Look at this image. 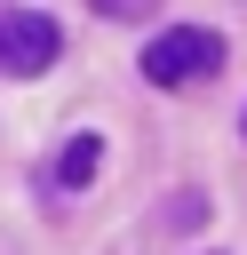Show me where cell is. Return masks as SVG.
<instances>
[{"label": "cell", "instance_id": "1", "mask_svg": "<svg viewBox=\"0 0 247 255\" xmlns=\"http://www.w3.org/2000/svg\"><path fill=\"white\" fill-rule=\"evenodd\" d=\"M215 64H223V32H207V24H167V32L143 40V80L151 88H191Z\"/></svg>", "mask_w": 247, "mask_h": 255}, {"label": "cell", "instance_id": "2", "mask_svg": "<svg viewBox=\"0 0 247 255\" xmlns=\"http://www.w3.org/2000/svg\"><path fill=\"white\" fill-rule=\"evenodd\" d=\"M64 56V24L48 8H0V80H40Z\"/></svg>", "mask_w": 247, "mask_h": 255}, {"label": "cell", "instance_id": "3", "mask_svg": "<svg viewBox=\"0 0 247 255\" xmlns=\"http://www.w3.org/2000/svg\"><path fill=\"white\" fill-rule=\"evenodd\" d=\"M96 167H104V135H72V143L56 151V191H88Z\"/></svg>", "mask_w": 247, "mask_h": 255}, {"label": "cell", "instance_id": "4", "mask_svg": "<svg viewBox=\"0 0 247 255\" xmlns=\"http://www.w3.org/2000/svg\"><path fill=\"white\" fill-rule=\"evenodd\" d=\"M88 8H96V16H112V24H135V16H151L159 0H88Z\"/></svg>", "mask_w": 247, "mask_h": 255}]
</instances>
